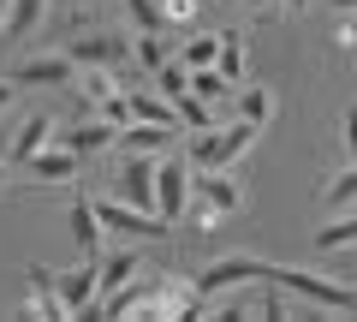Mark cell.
<instances>
[{"mask_svg":"<svg viewBox=\"0 0 357 322\" xmlns=\"http://www.w3.org/2000/svg\"><path fill=\"white\" fill-rule=\"evenodd\" d=\"M256 281L280 286V293H298L304 305H316V310H357V293H351V286L321 281V275H310V269H280V263H262V275H256Z\"/></svg>","mask_w":357,"mask_h":322,"instance_id":"6da1fadb","label":"cell"},{"mask_svg":"<svg viewBox=\"0 0 357 322\" xmlns=\"http://www.w3.org/2000/svg\"><path fill=\"white\" fill-rule=\"evenodd\" d=\"M256 131H262V126H250V119H232V126H220V131L208 126L203 138L191 143V173H203V168H232V161L256 143Z\"/></svg>","mask_w":357,"mask_h":322,"instance_id":"7a4b0ae2","label":"cell"},{"mask_svg":"<svg viewBox=\"0 0 357 322\" xmlns=\"http://www.w3.org/2000/svg\"><path fill=\"white\" fill-rule=\"evenodd\" d=\"M96 221H102L107 233H131V239H161L167 221L155 215V209H137L126 203V197H96Z\"/></svg>","mask_w":357,"mask_h":322,"instance_id":"3957f363","label":"cell"},{"mask_svg":"<svg viewBox=\"0 0 357 322\" xmlns=\"http://www.w3.org/2000/svg\"><path fill=\"white\" fill-rule=\"evenodd\" d=\"M185 203H191V161H185V155L155 161V215L178 221V215H185Z\"/></svg>","mask_w":357,"mask_h":322,"instance_id":"277c9868","label":"cell"},{"mask_svg":"<svg viewBox=\"0 0 357 322\" xmlns=\"http://www.w3.org/2000/svg\"><path fill=\"white\" fill-rule=\"evenodd\" d=\"M191 203L215 209V215H238L244 209V185L232 180L227 168H203V173H191Z\"/></svg>","mask_w":357,"mask_h":322,"instance_id":"5b68a950","label":"cell"},{"mask_svg":"<svg viewBox=\"0 0 357 322\" xmlns=\"http://www.w3.org/2000/svg\"><path fill=\"white\" fill-rule=\"evenodd\" d=\"M262 275V257H220V263H208L203 275H197V298H208V293H220V286H238V281H256Z\"/></svg>","mask_w":357,"mask_h":322,"instance_id":"8992f818","label":"cell"},{"mask_svg":"<svg viewBox=\"0 0 357 322\" xmlns=\"http://www.w3.org/2000/svg\"><path fill=\"white\" fill-rule=\"evenodd\" d=\"M66 54H72V66H119L131 48H126V36H114V30H89V36H77Z\"/></svg>","mask_w":357,"mask_h":322,"instance_id":"52a82bcc","label":"cell"},{"mask_svg":"<svg viewBox=\"0 0 357 322\" xmlns=\"http://www.w3.org/2000/svg\"><path fill=\"white\" fill-rule=\"evenodd\" d=\"M72 78H77L72 54H36L30 66H18V78H13V84H30V90H48V84H72Z\"/></svg>","mask_w":357,"mask_h":322,"instance_id":"ba28073f","label":"cell"},{"mask_svg":"<svg viewBox=\"0 0 357 322\" xmlns=\"http://www.w3.org/2000/svg\"><path fill=\"white\" fill-rule=\"evenodd\" d=\"M24 286H30L24 316H66L60 310V286H54V275L42 269V263H24Z\"/></svg>","mask_w":357,"mask_h":322,"instance_id":"9c48e42d","label":"cell"},{"mask_svg":"<svg viewBox=\"0 0 357 322\" xmlns=\"http://www.w3.org/2000/svg\"><path fill=\"white\" fill-rule=\"evenodd\" d=\"M89 298H96V257H84L77 269L60 275V310H66V316H77Z\"/></svg>","mask_w":357,"mask_h":322,"instance_id":"30bf717a","label":"cell"},{"mask_svg":"<svg viewBox=\"0 0 357 322\" xmlns=\"http://www.w3.org/2000/svg\"><path fill=\"white\" fill-rule=\"evenodd\" d=\"M143 263H137V251H107V263H96V293H119V286L131 281V275H137ZM102 298H96V310H102Z\"/></svg>","mask_w":357,"mask_h":322,"instance_id":"8fae6325","label":"cell"},{"mask_svg":"<svg viewBox=\"0 0 357 322\" xmlns=\"http://www.w3.org/2000/svg\"><path fill=\"white\" fill-rule=\"evenodd\" d=\"M60 131V143L72 155H84V149H107V143L119 138V126H107V119H84V126H54Z\"/></svg>","mask_w":357,"mask_h":322,"instance_id":"7c38bea8","label":"cell"},{"mask_svg":"<svg viewBox=\"0 0 357 322\" xmlns=\"http://www.w3.org/2000/svg\"><path fill=\"white\" fill-rule=\"evenodd\" d=\"M24 168H30V180H48V185H54V180H77V155L66 149V143H60V149H48V143H42Z\"/></svg>","mask_w":357,"mask_h":322,"instance_id":"4fadbf2b","label":"cell"},{"mask_svg":"<svg viewBox=\"0 0 357 322\" xmlns=\"http://www.w3.org/2000/svg\"><path fill=\"white\" fill-rule=\"evenodd\" d=\"M119 191H126V203L155 209V161H126V173H119Z\"/></svg>","mask_w":357,"mask_h":322,"instance_id":"5bb4252c","label":"cell"},{"mask_svg":"<svg viewBox=\"0 0 357 322\" xmlns=\"http://www.w3.org/2000/svg\"><path fill=\"white\" fill-rule=\"evenodd\" d=\"M72 239H77L84 257L102 251V221H96V203H89V197H77V203H72Z\"/></svg>","mask_w":357,"mask_h":322,"instance_id":"9a60e30c","label":"cell"},{"mask_svg":"<svg viewBox=\"0 0 357 322\" xmlns=\"http://www.w3.org/2000/svg\"><path fill=\"white\" fill-rule=\"evenodd\" d=\"M126 102H131V119H143V126H178V114H173V102H167V96L126 90Z\"/></svg>","mask_w":357,"mask_h":322,"instance_id":"2e32d148","label":"cell"},{"mask_svg":"<svg viewBox=\"0 0 357 322\" xmlns=\"http://www.w3.org/2000/svg\"><path fill=\"white\" fill-rule=\"evenodd\" d=\"M48 138H54V119H48V114H30L24 126H18V138H13V161L24 168V161H30V155H36Z\"/></svg>","mask_w":357,"mask_h":322,"instance_id":"e0dca14e","label":"cell"},{"mask_svg":"<svg viewBox=\"0 0 357 322\" xmlns=\"http://www.w3.org/2000/svg\"><path fill=\"white\" fill-rule=\"evenodd\" d=\"M77 96H84L89 108H107L119 96V78H107V66H89V72L77 78Z\"/></svg>","mask_w":357,"mask_h":322,"instance_id":"ac0fdd59","label":"cell"},{"mask_svg":"<svg viewBox=\"0 0 357 322\" xmlns=\"http://www.w3.org/2000/svg\"><path fill=\"white\" fill-rule=\"evenodd\" d=\"M321 209H333V215H340V209H357V168H340L321 185Z\"/></svg>","mask_w":357,"mask_h":322,"instance_id":"d6986e66","label":"cell"},{"mask_svg":"<svg viewBox=\"0 0 357 322\" xmlns=\"http://www.w3.org/2000/svg\"><path fill=\"white\" fill-rule=\"evenodd\" d=\"M167 138H173V126H143V119H131V131H119V143L137 149V155H155Z\"/></svg>","mask_w":357,"mask_h":322,"instance_id":"ffe728a7","label":"cell"},{"mask_svg":"<svg viewBox=\"0 0 357 322\" xmlns=\"http://www.w3.org/2000/svg\"><path fill=\"white\" fill-rule=\"evenodd\" d=\"M238 119H250V126H268V119H274V90H262V84L238 90Z\"/></svg>","mask_w":357,"mask_h":322,"instance_id":"44dd1931","label":"cell"},{"mask_svg":"<svg viewBox=\"0 0 357 322\" xmlns=\"http://www.w3.org/2000/svg\"><path fill=\"white\" fill-rule=\"evenodd\" d=\"M215 60H220V36H208V30L178 48V66H185V72H197V66H215Z\"/></svg>","mask_w":357,"mask_h":322,"instance_id":"7402d4cb","label":"cell"},{"mask_svg":"<svg viewBox=\"0 0 357 322\" xmlns=\"http://www.w3.org/2000/svg\"><path fill=\"white\" fill-rule=\"evenodd\" d=\"M42 18V0H13L6 6V24H0V36H30Z\"/></svg>","mask_w":357,"mask_h":322,"instance_id":"603a6c76","label":"cell"},{"mask_svg":"<svg viewBox=\"0 0 357 322\" xmlns=\"http://www.w3.org/2000/svg\"><path fill=\"white\" fill-rule=\"evenodd\" d=\"M155 90H161L167 102H178V96L191 90V72H185L178 60H161V66H155Z\"/></svg>","mask_w":357,"mask_h":322,"instance_id":"cb8c5ba5","label":"cell"},{"mask_svg":"<svg viewBox=\"0 0 357 322\" xmlns=\"http://www.w3.org/2000/svg\"><path fill=\"white\" fill-rule=\"evenodd\" d=\"M345 245H357V215H345V221H328V227L316 233V251H345Z\"/></svg>","mask_w":357,"mask_h":322,"instance_id":"d4e9b609","label":"cell"},{"mask_svg":"<svg viewBox=\"0 0 357 322\" xmlns=\"http://www.w3.org/2000/svg\"><path fill=\"white\" fill-rule=\"evenodd\" d=\"M227 90H232V84L215 72V66H197V72H191V96H197V102H220Z\"/></svg>","mask_w":357,"mask_h":322,"instance_id":"484cf974","label":"cell"},{"mask_svg":"<svg viewBox=\"0 0 357 322\" xmlns=\"http://www.w3.org/2000/svg\"><path fill=\"white\" fill-rule=\"evenodd\" d=\"M173 114H178V126H197V131H208V126H215V108H208V102H197L191 90H185V96L173 102Z\"/></svg>","mask_w":357,"mask_h":322,"instance_id":"4316f807","label":"cell"},{"mask_svg":"<svg viewBox=\"0 0 357 322\" xmlns=\"http://www.w3.org/2000/svg\"><path fill=\"white\" fill-rule=\"evenodd\" d=\"M215 72L227 78H244V48H238V30H227V36H220V60H215Z\"/></svg>","mask_w":357,"mask_h":322,"instance_id":"83f0119b","label":"cell"},{"mask_svg":"<svg viewBox=\"0 0 357 322\" xmlns=\"http://www.w3.org/2000/svg\"><path fill=\"white\" fill-rule=\"evenodd\" d=\"M137 60L149 66V72L167 60V42H161V30H143V36H137Z\"/></svg>","mask_w":357,"mask_h":322,"instance_id":"f1b7e54d","label":"cell"},{"mask_svg":"<svg viewBox=\"0 0 357 322\" xmlns=\"http://www.w3.org/2000/svg\"><path fill=\"white\" fill-rule=\"evenodd\" d=\"M340 143H345V155H351V168H357V102L340 114Z\"/></svg>","mask_w":357,"mask_h":322,"instance_id":"f546056e","label":"cell"},{"mask_svg":"<svg viewBox=\"0 0 357 322\" xmlns=\"http://www.w3.org/2000/svg\"><path fill=\"white\" fill-rule=\"evenodd\" d=\"M191 13H197V0H167V6H161V24H191Z\"/></svg>","mask_w":357,"mask_h":322,"instance_id":"4dcf8cb0","label":"cell"},{"mask_svg":"<svg viewBox=\"0 0 357 322\" xmlns=\"http://www.w3.org/2000/svg\"><path fill=\"white\" fill-rule=\"evenodd\" d=\"M256 316H286V305H280V293H262V298H256Z\"/></svg>","mask_w":357,"mask_h":322,"instance_id":"1f68e13d","label":"cell"},{"mask_svg":"<svg viewBox=\"0 0 357 322\" xmlns=\"http://www.w3.org/2000/svg\"><path fill=\"white\" fill-rule=\"evenodd\" d=\"M333 42H340V48H351V42H357V24H351L345 13H340V30H333Z\"/></svg>","mask_w":357,"mask_h":322,"instance_id":"d6a6232c","label":"cell"},{"mask_svg":"<svg viewBox=\"0 0 357 322\" xmlns=\"http://www.w3.org/2000/svg\"><path fill=\"white\" fill-rule=\"evenodd\" d=\"M13 96H18V84H13V78H0V108H13Z\"/></svg>","mask_w":357,"mask_h":322,"instance_id":"836d02e7","label":"cell"},{"mask_svg":"<svg viewBox=\"0 0 357 322\" xmlns=\"http://www.w3.org/2000/svg\"><path fill=\"white\" fill-rule=\"evenodd\" d=\"M280 6H286V13H304V6H310V0H280Z\"/></svg>","mask_w":357,"mask_h":322,"instance_id":"e575fe53","label":"cell"},{"mask_svg":"<svg viewBox=\"0 0 357 322\" xmlns=\"http://www.w3.org/2000/svg\"><path fill=\"white\" fill-rule=\"evenodd\" d=\"M333 6H340V13H357V0H333Z\"/></svg>","mask_w":357,"mask_h":322,"instance_id":"d590c367","label":"cell"},{"mask_svg":"<svg viewBox=\"0 0 357 322\" xmlns=\"http://www.w3.org/2000/svg\"><path fill=\"white\" fill-rule=\"evenodd\" d=\"M6 6H13V0H0V24H6Z\"/></svg>","mask_w":357,"mask_h":322,"instance_id":"8d00e7d4","label":"cell"},{"mask_svg":"<svg viewBox=\"0 0 357 322\" xmlns=\"http://www.w3.org/2000/svg\"><path fill=\"white\" fill-rule=\"evenodd\" d=\"M244 6H250V13H256V6H268V0H244Z\"/></svg>","mask_w":357,"mask_h":322,"instance_id":"74e56055","label":"cell"},{"mask_svg":"<svg viewBox=\"0 0 357 322\" xmlns=\"http://www.w3.org/2000/svg\"><path fill=\"white\" fill-rule=\"evenodd\" d=\"M0 185H6V168H0Z\"/></svg>","mask_w":357,"mask_h":322,"instance_id":"f35d334b","label":"cell"}]
</instances>
